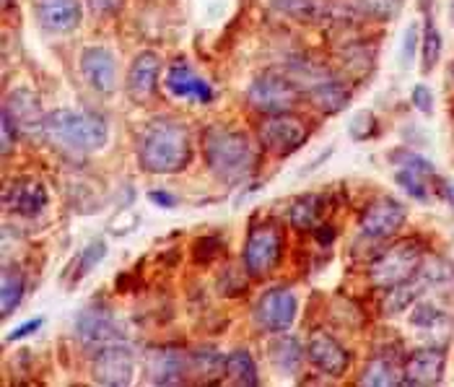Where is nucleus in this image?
I'll use <instances>...</instances> for the list:
<instances>
[{"label": "nucleus", "mask_w": 454, "mask_h": 387, "mask_svg": "<svg viewBox=\"0 0 454 387\" xmlns=\"http://www.w3.org/2000/svg\"><path fill=\"white\" fill-rule=\"evenodd\" d=\"M192 159V141L175 120H153L138 141V164L148 175H176Z\"/></svg>", "instance_id": "1"}, {"label": "nucleus", "mask_w": 454, "mask_h": 387, "mask_svg": "<svg viewBox=\"0 0 454 387\" xmlns=\"http://www.w3.org/2000/svg\"><path fill=\"white\" fill-rule=\"evenodd\" d=\"M42 136L66 154H94L109 138L106 120L89 109H55L44 117Z\"/></svg>", "instance_id": "2"}, {"label": "nucleus", "mask_w": 454, "mask_h": 387, "mask_svg": "<svg viewBox=\"0 0 454 387\" xmlns=\"http://www.w3.org/2000/svg\"><path fill=\"white\" fill-rule=\"evenodd\" d=\"M203 154H206L208 170L221 182H239L257 164V151L249 141V136L242 130L221 128V125H213L206 130Z\"/></svg>", "instance_id": "3"}, {"label": "nucleus", "mask_w": 454, "mask_h": 387, "mask_svg": "<svg viewBox=\"0 0 454 387\" xmlns=\"http://www.w3.org/2000/svg\"><path fill=\"white\" fill-rule=\"evenodd\" d=\"M395 164V182L419 203L447 201L454 209V185L450 179L436 175L434 164L408 148H397L392 156Z\"/></svg>", "instance_id": "4"}, {"label": "nucleus", "mask_w": 454, "mask_h": 387, "mask_svg": "<svg viewBox=\"0 0 454 387\" xmlns=\"http://www.w3.org/2000/svg\"><path fill=\"white\" fill-rule=\"evenodd\" d=\"M301 99V89L299 83L280 71L260 73L247 91V102L252 109L262 112V115H286Z\"/></svg>", "instance_id": "5"}, {"label": "nucleus", "mask_w": 454, "mask_h": 387, "mask_svg": "<svg viewBox=\"0 0 454 387\" xmlns=\"http://www.w3.org/2000/svg\"><path fill=\"white\" fill-rule=\"evenodd\" d=\"M423 265V249L413 240H403L387 247L385 252L369 265V281L377 288H392L397 283H405L419 273Z\"/></svg>", "instance_id": "6"}, {"label": "nucleus", "mask_w": 454, "mask_h": 387, "mask_svg": "<svg viewBox=\"0 0 454 387\" xmlns=\"http://www.w3.org/2000/svg\"><path fill=\"white\" fill-rule=\"evenodd\" d=\"M245 271L254 279H262L278 268L283 257V232L276 224H257L249 229L245 242Z\"/></svg>", "instance_id": "7"}, {"label": "nucleus", "mask_w": 454, "mask_h": 387, "mask_svg": "<svg viewBox=\"0 0 454 387\" xmlns=\"http://www.w3.org/2000/svg\"><path fill=\"white\" fill-rule=\"evenodd\" d=\"M133 375H136V353L125 341L109 344L105 349L94 351L91 377L97 385L128 387L133 383Z\"/></svg>", "instance_id": "8"}, {"label": "nucleus", "mask_w": 454, "mask_h": 387, "mask_svg": "<svg viewBox=\"0 0 454 387\" xmlns=\"http://www.w3.org/2000/svg\"><path fill=\"white\" fill-rule=\"evenodd\" d=\"M309 138V128L304 125V120L294 117L291 112L286 115H268L265 122L260 125V143L265 151L276 154V156H288L294 151H299Z\"/></svg>", "instance_id": "9"}, {"label": "nucleus", "mask_w": 454, "mask_h": 387, "mask_svg": "<svg viewBox=\"0 0 454 387\" xmlns=\"http://www.w3.org/2000/svg\"><path fill=\"white\" fill-rule=\"evenodd\" d=\"M75 336L91 351H99L109 344L125 341V333H122L120 322L102 304H89L86 310L78 312V317H75Z\"/></svg>", "instance_id": "10"}, {"label": "nucleus", "mask_w": 454, "mask_h": 387, "mask_svg": "<svg viewBox=\"0 0 454 387\" xmlns=\"http://www.w3.org/2000/svg\"><path fill=\"white\" fill-rule=\"evenodd\" d=\"M405 218H408V211L397 198L380 195L364 209L358 226H361L364 237H369V240H389L403 229Z\"/></svg>", "instance_id": "11"}, {"label": "nucleus", "mask_w": 454, "mask_h": 387, "mask_svg": "<svg viewBox=\"0 0 454 387\" xmlns=\"http://www.w3.org/2000/svg\"><path fill=\"white\" fill-rule=\"evenodd\" d=\"M296 312H299V302H296L294 291H288V288H270V291H265L260 296L254 317H257L262 330L286 333L294 325Z\"/></svg>", "instance_id": "12"}, {"label": "nucleus", "mask_w": 454, "mask_h": 387, "mask_svg": "<svg viewBox=\"0 0 454 387\" xmlns=\"http://www.w3.org/2000/svg\"><path fill=\"white\" fill-rule=\"evenodd\" d=\"M3 201H5V209L11 213L32 218V216H39V213L47 209L50 193H47L44 182L36 179V177H16L5 187Z\"/></svg>", "instance_id": "13"}, {"label": "nucleus", "mask_w": 454, "mask_h": 387, "mask_svg": "<svg viewBox=\"0 0 454 387\" xmlns=\"http://www.w3.org/2000/svg\"><path fill=\"white\" fill-rule=\"evenodd\" d=\"M3 115L13 122V128L19 130V136H36L42 133L44 128V117L42 115V102L35 91L29 89H16L5 97V105H3Z\"/></svg>", "instance_id": "14"}, {"label": "nucleus", "mask_w": 454, "mask_h": 387, "mask_svg": "<svg viewBox=\"0 0 454 387\" xmlns=\"http://www.w3.org/2000/svg\"><path fill=\"white\" fill-rule=\"evenodd\" d=\"M164 86L169 94H175L184 102H198V105L213 102V86L187 60H176L169 66Z\"/></svg>", "instance_id": "15"}, {"label": "nucleus", "mask_w": 454, "mask_h": 387, "mask_svg": "<svg viewBox=\"0 0 454 387\" xmlns=\"http://www.w3.org/2000/svg\"><path fill=\"white\" fill-rule=\"evenodd\" d=\"M145 372L153 385H184L190 375V356L175 346L156 349L148 353Z\"/></svg>", "instance_id": "16"}, {"label": "nucleus", "mask_w": 454, "mask_h": 387, "mask_svg": "<svg viewBox=\"0 0 454 387\" xmlns=\"http://www.w3.org/2000/svg\"><path fill=\"white\" fill-rule=\"evenodd\" d=\"M444 369H447V356H444V351L439 346L420 349V351L411 353V359L405 361L403 385H439L444 380Z\"/></svg>", "instance_id": "17"}, {"label": "nucleus", "mask_w": 454, "mask_h": 387, "mask_svg": "<svg viewBox=\"0 0 454 387\" xmlns=\"http://www.w3.org/2000/svg\"><path fill=\"white\" fill-rule=\"evenodd\" d=\"M159 73H161V58L151 50L140 52L133 60L128 71V81H125V91L136 105H145L148 99H153L159 89Z\"/></svg>", "instance_id": "18"}, {"label": "nucleus", "mask_w": 454, "mask_h": 387, "mask_svg": "<svg viewBox=\"0 0 454 387\" xmlns=\"http://www.w3.org/2000/svg\"><path fill=\"white\" fill-rule=\"evenodd\" d=\"M411 325L420 333V338H426L431 346H444L450 333L454 328V317L450 310H444L439 302H419L413 307Z\"/></svg>", "instance_id": "19"}, {"label": "nucleus", "mask_w": 454, "mask_h": 387, "mask_svg": "<svg viewBox=\"0 0 454 387\" xmlns=\"http://www.w3.org/2000/svg\"><path fill=\"white\" fill-rule=\"evenodd\" d=\"M81 73L86 83L105 97L117 89V63L106 47H86L81 52Z\"/></svg>", "instance_id": "20"}, {"label": "nucleus", "mask_w": 454, "mask_h": 387, "mask_svg": "<svg viewBox=\"0 0 454 387\" xmlns=\"http://www.w3.org/2000/svg\"><path fill=\"white\" fill-rule=\"evenodd\" d=\"M307 359L315 364L319 372H325L327 377H343L350 364L348 351L330 333H315L309 338Z\"/></svg>", "instance_id": "21"}, {"label": "nucleus", "mask_w": 454, "mask_h": 387, "mask_svg": "<svg viewBox=\"0 0 454 387\" xmlns=\"http://www.w3.org/2000/svg\"><path fill=\"white\" fill-rule=\"evenodd\" d=\"M39 21L52 35H70L81 24V0H39Z\"/></svg>", "instance_id": "22"}, {"label": "nucleus", "mask_w": 454, "mask_h": 387, "mask_svg": "<svg viewBox=\"0 0 454 387\" xmlns=\"http://www.w3.org/2000/svg\"><path fill=\"white\" fill-rule=\"evenodd\" d=\"M273 8H278L280 13L296 19V21H330L335 13H340V8L330 0H270Z\"/></svg>", "instance_id": "23"}, {"label": "nucleus", "mask_w": 454, "mask_h": 387, "mask_svg": "<svg viewBox=\"0 0 454 387\" xmlns=\"http://www.w3.org/2000/svg\"><path fill=\"white\" fill-rule=\"evenodd\" d=\"M309 99L315 102V107L319 112H325V115H338V112H343L350 102V91L340 83V81H333L330 75L327 78H322L319 83H315L312 89H309Z\"/></svg>", "instance_id": "24"}, {"label": "nucleus", "mask_w": 454, "mask_h": 387, "mask_svg": "<svg viewBox=\"0 0 454 387\" xmlns=\"http://www.w3.org/2000/svg\"><path fill=\"white\" fill-rule=\"evenodd\" d=\"M223 377L231 385L239 387H257L260 377H257V364L252 359V353L245 349H237L223 359Z\"/></svg>", "instance_id": "25"}, {"label": "nucleus", "mask_w": 454, "mask_h": 387, "mask_svg": "<svg viewBox=\"0 0 454 387\" xmlns=\"http://www.w3.org/2000/svg\"><path fill=\"white\" fill-rule=\"evenodd\" d=\"M325 213V195H301L299 201H294L288 218L296 229H317Z\"/></svg>", "instance_id": "26"}, {"label": "nucleus", "mask_w": 454, "mask_h": 387, "mask_svg": "<svg viewBox=\"0 0 454 387\" xmlns=\"http://www.w3.org/2000/svg\"><path fill=\"white\" fill-rule=\"evenodd\" d=\"M24 291H27V281H24L21 271L19 268H5L3 279H0V310H3V317L13 315V310L24 299Z\"/></svg>", "instance_id": "27"}, {"label": "nucleus", "mask_w": 454, "mask_h": 387, "mask_svg": "<svg viewBox=\"0 0 454 387\" xmlns=\"http://www.w3.org/2000/svg\"><path fill=\"white\" fill-rule=\"evenodd\" d=\"M223 359L213 349H203V351L190 353V375H198L200 383H215L223 377Z\"/></svg>", "instance_id": "28"}, {"label": "nucleus", "mask_w": 454, "mask_h": 387, "mask_svg": "<svg viewBox=\"0 0 454 387\" xmlns=\"http://www.w3.org/2000/svg\"><path fill=\"white\" fill-rule=\"evenodd\" d=\"M361 385H374V387H392V385H403V372L389 361V359H374L364 377L358 380Z\"/></svg>", "instance_id": "29"}, {"label": "nucleus", "mask_w": 454, "mask_h": 387, "mask_svg": "<svg viewBox=\"0 0 454 387\" xmlns=\"http://www.w3.org/2000/svg\"><path fill=\"white\" fill-rule=\"evenodd\" d=\"M270 351H273L276 367H278L280 372H286V375H294L299 369L301 359L307 356V351H301V346H299V341L294 336H283L280 341L273 344Z\"/></svg>", "instance_id": "30"}, {"label": "nucleus", "mask_w": 454, "mask_h": 387, "mask_svg": "<svg viewBox=\"0 0 454 387\" xmlns=\"http://www.w3.org/2000/svg\"><path fill=\"white\" fill-rule=\"evenodd\" d=\"M350 5L366 19L392 21L400 13V8L405 5V0H350Z\"/></svg>", "instance_id": "31"}, {"label": "nucleus", "mask_w": 454, "mask_h": 387, "mask_svg": "<svg viewBox=\"0 0 454 387\" xmlns=\"http://www.w3.org/2000/svg\"><path fill=\"white\" fill-rule=\"evenodd\" d=\"M439 55H442V36H439L436 24H434V16H431L428 8H426V27H423V71H431V68L439 63Z\"/></svg>", "instance_id": "32"}, {"label": "nucleus", "mask_w": 454, "mask_h": 387, "mask_svg": "<svg viewBox=\"0 0 454 387\" xmlns=\"http://www.w3.org/2000/svg\"><path fill=\"white\" fill-rule=\"evenodd\" d=\"M106 257V245L105 240H94V242H89V245L81 249V255H78V263H75V268H73V279L78 281V279H83L89 271H94L102 260Z\"/></svg>", "instance_id": "33"}, {"label": "nucleus", "mask_w": 454, "mask_h": 387, "mask_svg": "<svg viewBox=\"0 0 454 387\" xmlns=\"http://www.w3.org/2000/svg\"><path fill=\"white\" fill-rule=\"evenodd\" d=\"M374 115H369V112H358L356 117H353V125H350V136L356 138V141H364V138H369L372 133H374Z\"/></svg>", "instance_id": "34"}, {"label": "nucleus", "mask_w": 454, "mask_h": 387, "mask_svg": "<svg viewBox=\"0 0 454 387\" xmlns=\"http://www.w3.org/2000/svg\"><path fill=\"white\" fill-rule=\"evenodd\" d=\"M221 249H223V242L218 237H206V240H200L195 245V260L198 263H210L213 257L221 255Z\"/></svg>", "instance_id": "35"}, {"label": "nucleus", "mask_w": 454, "mask_h": 387, "mask_svg": "<svg viewBox=\"0 0 454 387\" xmlns=\"http://www.w3.org/2000/svg\"><path fill=\"white\" fill-rule=\"evenodd\" d=\"M411 102L416 109H420L423 115H431L434 112V91L426 86V83H419L411 94Z\"/></svg>", "instance_id": "36"}, {"label": "nucleus", "mask_w": 454, "mask_h": 387, "mask_svg": "<svg viewBox=\"0 0 454 387\" xmlns=\"http://www.w3.org/2000/svg\"><path fill=\"white\" fill-rule=\"evenodd\" d=\"M416 44H419V24L408 27V32H405V44H403V66H411L413 52H416Z\"/></svg>", "instance_id": "37"}, {"label": "nucleus", "mask_w": 454, "mask_h": 387, "mask_svg": "<svg viewBox=\"0 0 454 387\" xmlns=\"http://www.w3.org/2000/svg\"><path fill=\"white\" fill-rule=\"evenodd\" d=\"M0 133H3V156H8L11 154V148H13V141L19 138V130L13 128V122L3 115V125H0Z\"/></svg>", "instance_id": "38"}, {"label": "nucleus", "mask_w": 454, "mask_h": 387, "mask_svg": "<svg viewBox=\"0 0 454 387\" xmlns=\"http://www.w3.org/2000/svg\"><path fill=\"white\" fill-rule=\"evenodd\" d=\"M122 3L125 0H89V5H91V11L97 16H112V13H117L122 8Z\"/></svg>", "instance_id": "39"}, {"label": "nucleus", "mask_w": 454, "mask_h": 387, "mask_svg": "<svg viewBox=\"0 0 454 387\" xmlns=\"http://www.w3.org/2000/svg\"><path fill=\"white\" fill-rule=\"evenodd\" d=\"M42 328V317L39 320H29V322H24L21 328H16L11 336H8V341H21V338H27V336H32L35 330Z\"/></svg>", "instance_id": "40"}, {"label": "nucleus", "mask_w": 454, "mask_h": 387, "mask_svg": "<svg viewBox=\"0 0 454 387\" xmlns=\"http://www.w3.org/2000/svg\"><path fill=\"white\" fill-rule=\"evenodd\" d=\"M151 201H153L156 206H164V209H175L176 206L175 195H169V193H161V190H153V193H151Z\"/></svg>", "instance_id": "41"}, {"label": "nucleus", "mask_w": 454, "mask_h": 387, "mask_svg": "<svg viewBox=\"0 0 454 387\" xmlns=\"http://www.w3.org/2000/svg\"><path fill=\"white\" fill-rule=\"evenodd\" d=\"M450 13H452V19H454V3H452V8H450Z\"/></svg>", "instance_id": "42"}, {"label": "nucleus", "mask_w": 454, "mask_h": 387, "mask_svg": "<svg viewBox=\"0 0 454 387\" xmlns=\"http://www.w3.org/2000/svg\"><path fill=\"white\" fill-rule=\"evenodd\" d=\"M452 78H454V63H452Z\"/></svg>", "instance_id": "43"}]
</instances>
